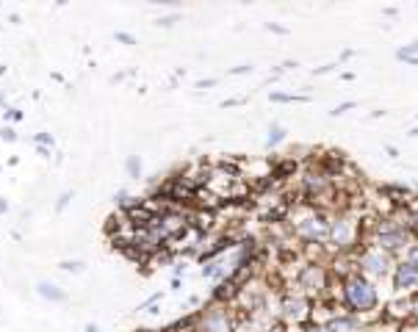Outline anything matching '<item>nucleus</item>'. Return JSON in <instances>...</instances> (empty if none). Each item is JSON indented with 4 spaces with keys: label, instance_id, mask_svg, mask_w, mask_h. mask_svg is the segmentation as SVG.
I'll use <instances>...</instances> for the list:
<instances>
[{
    "label": "nucleus",
    "instance_id": "obj_20",
    "mask_svg": "<svg viewBox=\"0 0 418 332\" xmlns=\"http://www.w3.org/2000/svg\"><path fill=\"white\" fill-rule=\"evenodd\" d=\"M178 20H181V17H178V14H172V17H161V20H158V22H155V25H158V28H172V25H175V22H178Z\"/></svg>",
    "mask_w": 418,
    "mask_h": 332
},
{
    "label": "nucleus",
    "instance_id": "obj_27",
    "mask_svg": "<svg viewBox=\"0 0 418 332\" xmlns=\"http://www.w3.org/2000/svg\"><path fill=\"white\" fill-rule=\"evenodd\" d=\"M3 139H6V142H14V139H17V133H14L11 128H3Z\"/></svg>",
    "mask_w": 418,
    "mask_h": 332
},
{
    "label": "nucleus",
    "instance_id": "obj_3",
    "mask_svg": "<svg viewBox=\"0 0 418 332\" xmlns=\"http://www.w3.org/2000/svg\"><path fill=\"white\" fill-rule=\"evenodd\" d=\"M366 241V219L355 213L352 208H338L329 213V236H327V249L335 255H352L363 246Z\"/></svg>",
    "mask_w": 418,
    "mask_h": 332
},
{
    "label": "nucleus",
    "instance_id": "obj_14",
    "mask_svg": "<svg viewBox=\"0 0 418 332\" xmlns=\"http://www.w3.org/2000/svg\"><path fill=\"white\" fill-rule=\"evenodd\" d=\"M269 100H272V102H302L305 97L288 95V92H272V95H269Z\"/></svg>",
    "mask_w": 418,
    "mask_h": 332
},
{
    "label": "nucleus",
    "instance_id": "obj_16",
    "mask_svg": "<svg viewBox=\"0 0 418 332\" xmlns=\"http://www.w3.org/2000/svg\"><path fill=\"white\" fill-rule=\"evenodd\" d=\"M288 332H329L325 324H316V321H308V324H302V327H294V330Z\"/></svg>",
    "mask_w": 418,
    "mask_h": 332
},
{
    "label": "nucleus",
    "instance_id": "obj_30",
    "mask_svg": "<svg viewBox=\"0 0 418 332\" xmlns=\"http://www.w3.org/2000/svg\"><path fill=\"white\" fill-rule=\"evenodd\" d=\"M407 136H413V139H418V125L413 128V131H410V133H407Z\"/></svg>",
    "mask_w": 418,
    "mask_h": 332
},
{
    "label": "nucleus",
    "instance_id": "obj_29",
    "mask_svg": "<svg viewBox=\"0 0 418 332\" xmlns=\"http://www.w3.org/2000/svg\"><path fill=\"white\" fill-rule=\"evenodd\" d=\"M86 332H100V330H97V324H86Z\"/></svg>",
    "mask_w": 418,
    "mask_h": 332
},
{
    "label": "nucleus",
    "instance_id": "obj_6",
    "mask_svg": "<svg viewBox=\"0 0 418 332\" xmlns=\"http://www.w3.org/2000/svg\"><path fill=\"white\" fill-rule=\"evenodd\" d=\"M335 283L329 266L325 263H305L296 274V288L311 296L313 302H322V299H329V285Z\"/></svg>",
    "mask_w": 418,
    "mask_h": 332
},
{
    "label": "nucleus",
    "instance_id": "obj_18",
    "mask_svg": "<svg viewBox=\"0 0 418 332\" xmlns=\"http://www.w3.org/2000/svg\"><path fill=\"white\" fill-rule=\"evenodd\" d=\"M58 266H61L64 272H84V263H81V260H61Z\"/></svg>",
    "mask_w": 418,
    "mask_h": 332
},
{
    "label": "nucleus",
    "instance_id": "obj_4",
    "mask_svg": "<svg viewBox=\"0 0 418 332\" xmlns=\"http://www.w3.org/2000/svg\"><path fill=\"white\" fill-rule=\"evenodd\" d=\"M291 233L299 238L305 246H327V236H329V211L316 208L311 202L296 205L294 213L288 216Z\"/></svg>",
    "mask_w": 418,
    "mask_h": 332
},
{
    "label": "nucleus",
    "instance_id": "obj_2",
    "mask_svg": "<svg viewBox=\"0 0 418 332\" xmlns=\"http://www.w3.org/2000/svg\"><path fill=\"white\" fill-rule=\"evenodd\" d=\"M335 307L346 310V313H358V316H379V288L377 283H372L369 277H363L360 272L335 280Z\"/></svg>",
    "mask_w": 418,
    "mask_h": 332
},
{
    "label": "nucleus",
    "instance_id": "obj_28",
    "mask_svg": "<svg viewBox=\"0 0 418 332\" xmlns=\"http://www.w3.org/2000/svg\"><path fill=\"white\" fill-rule=\"evenodd\" d=\"M385 152H388L391 158H396V155H399V150H396V147H391V144H385Z\"/></svg>",
    "mask_w": 418,
    "mask_h": 332
},
{
    "label": "nucleus",
    "instance_id": "obj_22",
    "mask_svg": "<svg viewBox=\"0 0 418 332\" xmlns=\"http://www.w3.org/2000/svg\"><path fill=\"white\" fill-rule=\"evenodd\" d=\"M410 319H413V321L418 324V293H413V296H410Z\"/></svg>",
    "mask_w": 418,
    "mask_h": 332
},
{
    "label": "nucleus",
    "instance_id": "obj_15",
    "mask_svg": "<svg viewBox=\"0 0 418 332\" xmlns=\"http://www.w3.org/2000/svg\"><path fill=\"white\" fill-rule=\"evenodd\" d=\"M125 166H128V175H131V178H141V161H139V155H131Z\"/></svg>",
    "mask_w": 418,
    "mask_h": 332
},
{
    "label": "nucleus",
    "instance_id": "obj_1",
    "mask_svg": "<svg viewBox=\"0 0 418 332\" xmlns=\"http://www.w3.org/2000/svg\"><path fill=\"white\" fill-rule=\"evenodd\" d=\"M418 241V236L407 227V222L399 216V211L393 216H377L372 227L366 225V241L363 246H379L388 255H393L396 260L405 258V252Z\"/></svg>",
    "mask_w": 418,
    "mask_h": 332
},
{
    "label": "nucleus",
    "instance_id": "obj_25",
    "mask_svg": "<svg viewBox=\"0 0 418 332\" xmlns=\"http://www.w3.org/2000/svg\"><path fill=\"white\" fill-rule=\"evenodd\" d=\"M266 31H272V34H280V36H285V34H288V31H285L282 25H272V22L266 25Z\"/></svg>",
    "mask_w": 418,
    "mask_h": 332
},
{
    "label": "nucleus",
    "instance_id": "obj_26",
    "mask_svg": "<svg viewBox=\"0 0 418 332\" xmlns=\"http://www.w3.org/2000/svg\"><path fill=\"white\" fill-rule=\"evenodd\" d=\"M214 84H216L214 78H205V81H197L194 86H197V89H208V86H214Z\"/></svg>",
    "mask_w": 418,
    "mask_h": 332
},
{
    "label": "nucleus",
    "instance_id": "obj_7",
    "mask_svg": "<svg viewBox=\"0 0 418 332\" xmlns=\"http://www.w3.org/2000/svg\"><path fill=\"white\" fill-rule=\"evenodd\" d=\"M393 266H396V258L388 255L379 246H360L358 249V272L363 277H369L372 283H377V280H391Z\"/></svg>",
    "mask_w": 418,
    "mask_h": 332
},
{
    "label": "nucleus",
    "instance_id": "obj_12",
    "mask_svg": "<svg viewBox=\"0 0 418 332\" xmlns=\"http://www.w3.org/2000/svg\"><path fill=\"white\" fill-rule=\"evenodd\" d=\"M285 133H288V131H285L280 122H272V125H269V136H266V147H269V150H275L277 144L285 142Z\"/></svg>",
    "mask_w": 418,
    "mask_h": 332
},
{
    "label": "nucleus",
    "instance_id": "obj_10",
    "mask_svg": "<svg viewBox=\"0 0 418 332\" xmlns=\"http://www.w3.org/2000/svg\"><path fill=\"white\" fill-rule=\"evenodd\" d=\"M391 285H393V291L402 293V296L418 293V269L410 266L407 260H396L393 274H391Z\"/></svg>",
    "mask_w": 418,
    "mask_h": 332
},
{
    "label": "nucleus",
    "instance_id": "obj_11",
    "mask_svg": "<svg viewBox=\"0 0 418 332\" xmlns=\"http://www.w3.org/2000/svg\"><path fill=\"white\" fill-rule=\"evenodd\" d=\"M396 58H399V61H405V64H410V67H418V39L416 42H410V45H405V48L396 50Z\"/></svg>",
    "mask_w": 418,
    "mask_h": 332
},
{
    "label": "nucleus",
    "instance_id": "obj_21",
    "mask_svg": "<svg viewBox=\"0 0 418 332\" xmlns=\"http://www.w3.org/2000/svg\"><path fill=\"white\" fill-rule=\"evenodd\" d=\"M70 199H72V191H64V194L58 197V202H55V211H64V208L70 205Z\"/></svg>",
    "mask_w": 418,
    "mask_h": 332
},
{
    "label": "nucleus",
    "instance_id": "obj_5",
    "mask_svg": "<svg viewBox=\"0 0 418 332\" xmlns=\"http://www.w3.org/2000/svg\"><path fill=\"white\" fill-rule=\"evenodd\" d=\"M313 313H316V302L302 291H285L277 299V321L285 330L313 321Z\"/></svg>",
    "mask_w": 418,
    "mask_h": 332
},
{
    "label": "nucleus",
    "instance_id": "obj_13",
    "mask_svg": "<svg viewBox=\"0 0 418 332\" xmlns=\"http://www.w3.org/2000/svg\"><path fill=\"white\" fill-rule=\"evenodd\" d=\"M39 296H45L50 302H64L67 299V291H61V288H55V285L50 283H39Z\"/></svg>",
    "mask_w": 418,
    "mask_h": 332
},
{
    "label": "nucleus",
    "instance_id": "obj_8",
    "mask_svg": "<svg viewBox=\"0 0 418 332\" xmlns=\"http://www.w3.org/2000/svg\"><path fill=\"white\" fill-rule=\"evenodd\" d=\"M194 332H238V324L228 305L211 302L194 316Z\"/></svg>",
    "mask_w": 418,
    "mask_h": 332
},
{
    "label": "nucleus",
    "instance_id": "obj_31",
    "mask_svg": "<svg viewBox=\"0 0 418 332\" xmlns=\"http://www.w3.org/2000/svg\"><path fill=\"white\" fill-rule=\"evenodd\" d=\"M416 119H418V114H416Z\"/></svg>",
    "mask_w": 418,
    "mask_h": 332
},
{
    "label": "nucleus",
    "instance_id": "obj_9",
    "mask_svg": "<svg viewBox=\"0 0 418 332\" xmlns=\"http://www.w3.org/2000/svg\"><path fill=\"white\" fill-rule=\"evenodd\" d=\"M374 319H377V316H358V313L341 310V313H335V316L327 319L325 327L329 332H369Z\"/></svg>",
    "mask_w": 418,
    "mask_h": 332
},
{
    "label": "nucleus",
    "instance_id": "obj_23",
    "mask_svg": "<svg viewBox=\"0 0 418 332\" xmlns=\"http://www.w3.org/2000/svg\"><path fill=\"white\" fill-rule=\"evenodd\" d=\"M247 72H252V64H241V67H233L230 75H247Z\"/></svg>",
    "mask_w": 418,
    "mask_h": 332
},
{
    "label": "nucleus",
    "instance_id": "obj_19",
    "mask_svg": "<svg viewBox=\"0 0 418 332\" xmlns=\"http://www.w3.org/2000/svg\"><path fill=\"white\" fill-rule=\"evenodd\" d=\"M355 108H358V102H355V100H352V102H341V105L332 111V117H341V114H346V111H355Z\"/></svg>",
    "mask_w": 418,
    "mask_h": 332
},
{
    "label": "nucleus",
    "instance_id": "obj_24",
    "mask_svg": "<svg viewBox=\"0 0 418 332\" xmlns=\"http://www.w3.org/2000/svg\"><path fill=\"white\" fill-rule=\"evenodd\" d=\"M117 42H125V45H136V36H131V34H117Z\"/></svg>",
    "mask_w": 418,
    "mask_h": 332
},
{
    "label": "nucleus",
    "instance_id": "obj_17",
    "mask_svg": "<svg viewBox=\"0 0 418 332\" xmlns=\"http://www.w3.org/2000/svg\"><path fill=\"white\" fill-rule=\"evenodd\" d=\"M402 260H407L410 266H416V269H418V241L413 244V246H410V249H407V252H405V258H402Z\"/></svg>",
    "mask_w": 418,
    "mask_h": 332
}]
</instances>
